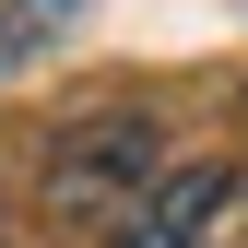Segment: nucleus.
Wrapping results in <instances>:
<instances>
[{
    "label": "nucleus",
    "instance_id": "f257e3e1",
    "mask_svg": "<svg viewBox=\"0 0 248 248\" xmlns=\"http://www.w3.org/2000/svg\"><path fill=\"white\" fill-rule=\"evenodd\" d=\"M154 118L118 107V118H83V130L47 142V201L59 213H107V201H154Z\"/></svg>",
    "mask_w": 248,
    "mask_h": 248
},
{
    "label": "nucleus",
    "instance_id": "f03ea898",
    "mask_svg": "<svg viewBox=\"0 0 248 248\" xmlns=\"http://www.w3.org/2000/svg\"><path fill=\"white\" fill-rule=\"evenodd\" d=\"M225 177H236V166H166L154 201L130 213V248H189V236L213 225V201H225Z\"/></svg>",
    "mask_w": 248,
    "mask_h": 248
},
{
    "label": "nucleus",
    "instance_id": "7ed1b4c3",
    "mask_svg": "<svg viewBox=\"0 0 248 248\" xmlns=\"http://www.w3.org/2000/svg\"><path fill=\"white\" fill-rule=\"evenodd\" d=\"M71 12H83V0H0V71H24V59H36Z\"/></svg>",
    "mask_w": 248,
    "mask_h": 248
}]
</instances>
